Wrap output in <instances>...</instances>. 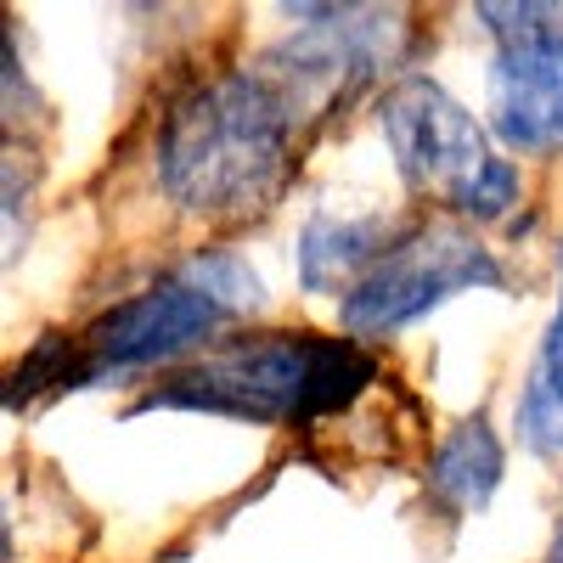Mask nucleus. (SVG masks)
I'll use <instances>...</instances> for the list:
<instances>
[{
    "label": "nucleus",
    "instance_id": "f257e3e1",
    "mask_svg": "<svg viewBox=\"0 0 563 563\" xmlns=\"http://www.w3.org/2000/svg\"><path fill=\"white\" fill-rule=\"evenodd\" d=\"M294 102L260 68H231L169 108L158 186L180 214L243 220L276 203L294 175Z\"/></svg>",
    "mask_w": 563,
    "mask_h": 563
},
{
    "label": "nucleus",
    "instance_id": "f03ea898",
    "mask_svg": "<svg viewBox=\"0 0 563 563\" xmlns=\"http://www.w3.org/2000/svg\"><path fill=\"white\" fill-rule=\"evenodd\" d=\"M372 378V361L355 339L327 333H243L175 372L135 411H209L238 422H316L344 411Z\"/></svg>",
    "mask_w": 563,
    "mask_h": 563
},
{
    "label": "nucleus",
    "instance_id": "7ed1b4c3",
    "mask_svg": "<svg viewBox=\"0 0 563 563\" xmlns=\"http://www.w3.org/2000/svg\"><path fill=\"white\" fill-rule=\"evenodd\" d=\"M260 305H265V282L243 254L198 249L192 260L164 271L153 288L119 299L113 310H102L85 327L74 344L79 355H74L68 389H90V384L124 378V372L180 361L186 350L209 344L220 327H231L238 316H254Z\"/></svg>",
    "mask_w": 563,
    "mask_h": 563
},
{
    "label": "nucleus",
    "instance_id": "20e7f679",
    "mask_svg": "<svg viewBox=\"0 0 563 563\" xmlns=\"http://www.w3.org/2000/svg\"><path fill=\"white\" fill-rule=\"evenodd\" d=\"M507 288L501 260L456 220H422L417 231L389 243V254L372 265L339 305L350 339H389L417 316L440 310L456 294Z\"/></svg>",
    "mask_w": 563,
    "mask_h": 563
},
{
    "label": "nucleus",
    "instance_id": "39448f33",
    "mask_svg": "<svg viewBox=\"0 0 563 563\" xmlns=\"http://www.w3.org/2000/svg\"><path fill=\"white\" fill-rule=\"evenodd\" d=\"M305 12L316 23L288 34L260 68L282 85L294 113H299V97H310V102L350 97L366 79L395 68L406 52V12H395V7L389 12L384 7H305Z\"/></svg>",
    "mask_w": 563,
    "mask_h": 563
},
{
    "label": "nucleus",
    "instance_id": "423d86ee",
    "mask_svg": "<svg viewBox=\"0 0 563 563\" xmlns=\"http://www.w3.org/2000/svg\"><path fill=\"white\" fill-rule=\"evenodd\" d=\"M378 119H384V141L395 153V169L406 175L411 192H434V198L456 203L467 186L496 164V153L485 147L479 119L429 74H406L384 97Z\"/></svg>",
    "mask_w": 563,
    "mask_h": 563
},
{
    "label": "nucleus",
    "instance_id": "0eeeda50",
    "mask_svg": "<svg viewBox=\"0 0 563 563\" xmlns=\"http://www.w3.org/2000/svg\"><path fill=\"white\" fill-rule=\"evenodd\" d=\"M485 113L501 147L512 153H552L563 147V23L558 12L496 45L485 79Z\"/></svg>",
    "mask_w": 563,
    "mask_h": 563
},
{
    "label": "nucleus",
    "instance_id": "6e6552de",
    "mask_svg": "<svg viewBox=\"0 0 563 563\" xmlns=\"http://www.w3.org/2000/svg\"><path fill=\"white\" fill-rule=\"evenodd\" d=\"M384 249V220L378 214H327L316 209L299 231V288L305 294H333L355 288V282L378 265Z\"/></svg>",
    "mask_w": 563,
    "mask_h": 563
},
{
    "label": "nucleus",
    "instance_id": "1a4fd4ad",
    "mask_svg": "<svg viewBox=\"0 0 563 563\" xmlns=\"http://www.w3.org/2000/svg\"><path fill=\"white\" fill-rule=\"evenodd\" d=\"M507 474V451L496 440V429L485 417H467L440 440V451L429 456V490L451 507V512H479L496 485Z\"/></svg>",
    "mask_w": 563,
    "mask_h": 563
},
{
    "label": "nucleus",
    "instance_id": "9d476101",
    "mask_svg": "<svg viewBox=\"0 0 563 563\" xmlns=\"http://www.w3.org/2000/svg\"><path fill=\"white\" fill-rule=\"evenodd\" d=\"M519 434L541 456H563V249H558V310L519 395Z\"/></svg>",
    "mask_w": 563,
    "mask_h": 563
},
{
    "label": "nucleus",
    "instance_id": "9b49d317",
    "mask_svg": "<svg viewBox=\"0 0 563 563\" xmlns=\"http://www.w3.org/2000/svg\"><path fill=\"white\" fill-rule=\"evenodd\" d=\"M74 344L63 339V333H45L29 355H23V366L12 372V389H7V406L18 411V406H29L40 389H68L74 384Z\"/></svg>",
    "mask_w": 563,
    "mask_h": 563
},
{
    "label": "nucleus",
    "instance_id": "f8f14e48",
    "mask_svg": "<svg viewBox=\"0 0 563 563\" xmlns=\"http://www.w3.org/2000/svg\"><path fill=\"white\" fill-rule=\"evenodd\" d=\"M547 563H563V519H558V536H552V552H547Z\"/></svg>",
    "mask_w": 563,
    "mask_h": 563
}]
</instances>
